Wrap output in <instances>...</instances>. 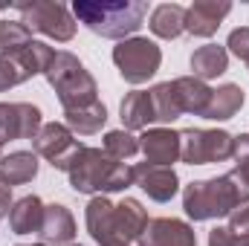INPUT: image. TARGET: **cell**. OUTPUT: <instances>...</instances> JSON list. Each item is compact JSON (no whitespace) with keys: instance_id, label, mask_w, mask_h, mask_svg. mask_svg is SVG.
Wrapping results in <instances>:
<instances>
[{"instance_id":"obj_5","label":"cell","mask_w":249,"mask_h":246,"mask_svg":"<svg viewBox=\"0 0 249 246\" xmlns=\"http://www.w3.org/2000/svg\"><path fill=\"white\" fill-rule=\"evenodd\" d=\"M44 75H47L50 87L58 93V102H61L64 110H75V107L99 102L96 78L84 70V64L72 53H55V58H53L50 70Z\"/></svg>"},{"instance_id":"obj_7","label":"cell","mask_w":249,"mask_h":246,"mask_svg":"<svg viewBox=\"0 0 249 246\" xmlns=\"http://www.w3.org/2000/svg\"><path fill=\"white\" fill-rule=\"evenodd\" d=\"M113 64L127 84H145L157 75L162 64V50L148 38H127L113 47Z\"/></svg>"},{"instance_id":"obj_11","label":"cell","mask_w":249,"mask_h":246,"mask_svg":"<svg viewBox=\"0 0 249 246\" xmlns=\"http://www.w3.org/2000/svg\"><path fill=\"white\" fill-rule=\"evenodd\" d=\"M139 246H197V235L186 220L177 217H157L148 220L145 232L139 235Z\"/></svg>"},{"instance_id":"obj_29","label":"cell","mask_w":249,"mask_h":246,"mask_svg":"<svg viewBox=\"0 0 249 246\" xmlns=\"http://www.w3.org/2000/svg\"><path fill=\"white\" fill-rule=\"evenodd\" d=\"M209 246H249V235H235L226 226H214L209 232Z\"/></svg>"},{"instance_id":"obj_31","label":"cell","mask_w":249,"mask_h":246,"mask_svg":"<svg viewBox=\"0 0 249 246\" xmlns=\"http://www.w3.org/2000/svg\"><path fill=\"white\" fill-rule=\"evenodd\" d=\"M226 229L235 232V235H249V206H244V209H238V211L229 214Z\"/></svg>"},{"instance_id":"obj_12","label":"cell","mask_w":249,"mask_h":246,"mask_svg":"<svg viewBox=\"0 0 249 246\" xmlns=\"http://www.w3.org/2000/svg\"><path fill=\"white\" fill-rule=\"evenodd\" d=\"M139 151L145 154V162L171 168L180 159V130L171 127H151L139 136Z\"/></svg>"},{"instance_id":"obj_1","label":"cell","mask_w":249,"mask_h":246,"mask_svg":"<svg viewBox=\"0 0 249 246\" xmlns=\"http://www.w3.org/2000/svg\"><path fill=\"white\" fill-rule=\"evenodd\" d=\"M87 232L99 246H130L148 226V211L139 200L124 197L122 203H110L105 194L93 197L84 211Z\"/></svg>"},{"instance_id":"obj_22","label":"cell","mask_w":249,"mask_h":246,"mask_svg":"<svg viewBox=\"0 0 249 246\" xmlns=\"http://www.w3.org/2000/svg\"><path fill=\"white\" fill-rule=\"evenodd\" d=\"M38 174V157L32 151H15L0 159V180L6 185L32 183Z\"/></svg>"},{"instance_id":"obj_8","label":"cell","mask_w":249,"mask_h":246,"mask_svg":"<svg viewBox=\"0 0 249 246\" xmlns=\"http://www.w3.org/2000/svg\"><path fill=\"white\" fill-rule=\"evenodd\" d=\"M15 9L20 12L23 23L47 38L55 41H72L75 35V18L70 15V9L55 0H32V3H15Z\"/></svg>"},{"instance_id":"obj_34","label":"cell","mask_w":249,"mask_h":246,"mask_svg":"<svg viewBox=\"0 0 249 246\" xmlns=\"http://www.w3.org/2000/svg\"><path fill=\"white\" fill-rule=\"evenodd\" d=\"M0 12H3V6H0Z\"/></svg>"},{"instance_id":"obj_2","label":"cell","mask_w":249,"mask_h":246,"mask_svg":"<svg viewBox=\"0 0 249 246\" xmlns=\"http://www.w3.org/2000/svg\"><path fill=\"white\" fill-rule=\"evenodd\" d=\"M241 206H249V183L241 177L238 168H232L223 177L188 183L183 191V209L194 223L226 217Z\"/></svg>"},{"instance_id":"obj_28","label":"cell","mask_w":249,"mask_h":246,"mask_svg":"<svg viewBox=\"0 0 249 246\" xmlns=\"http://www.w3.org/2000/svg\"><path fill=\"white\" fill-rule=\"evenodd\" d=\"M23 81H29V78H26V72L15 64V58L0 55V93L18 87V84H23Z\"/></svg>"},{"instance_id":"obj_33","label":"cell","mask_w":249,"mask_h":246,"mask_svg":"<svg viewBox=\"0 0 249 246\" xmlns=\"http://www.w3.org/2000/svg\"><path fill=\"white\" fill-rule=\"evenodd\" d=\"M29 246H47V244H29Z\"/></svg>"},{"instance_id":"obj_17","label":"cell","mask_w":249,"mask_h":246,"mask_svg":"<svg viewBox=\"0 0 249 246\" xmlns=\"http://www.w3.org/2000/svg\"><path fill=\"white\" fill-rule=\"evenodd\" d=\"M44 203L41 197L35 194H26L20 200H15L12 211H9V226L15 235H32V232H41V223H44Z\"/></svg>"},{"instance_id":"obj_9","label":"cell","mask_w":249,"mask_h":246,"mask_svg":"<svg viewBox=\"0 0 249 246\" xmlns=\"http://www.w3.org/2000/svg\"><path fill=\"white\" fill-rule=\"evenodd\" d=\"M32 148H35V154H41L53 168L67 171L70 162L78 157V151H81L84 145L75 139V133H72L67 124L50 122L38 130V136L32 139Z\"/></svg>"},{"instance_id":"obj_27","label":"cell","mask_w":249,"mask_h":246,"mask_svg":"<svg viewBox=\"0 0 249 246\" xmlns=\"http://www.w3.org/2000/svg\"><path fill=\"white\" fill-rule=\"evenodd\" d=\"M139 151V139L130 136L127 130H107L105 133V154H110L113 159H130Z\"/></svg>"},{"instance_id":"obj_19","label":"cell","mask_w":249,"mask_h":246,"mask_svg":"<svg viewBox=\"0 0 249 246\" xmlns=\"http://www.w3.org/2000/svg\"><path fill=\"white\" fill-rule=\"evenodd\" d=\"M226 67H229V53H226V47H220V44L197 47L194 55H191V72H194V78H200V81H209V78L223 75Z\"/></svg>"},{"instance_id":"obj_23","label":"cell","mask_w":249,"mask_h":246,"mask_svg":"<svg viewBox=\"0 0 249 246\" xmlns=\"http://www.w3.org/2000/svg\"><path fill=\"white\" fill-rule=\"evenodd\" d=\"M107 122V107L102 102H93V105H84V107H75V110H64V124L78 133V136H93L99 133Z\"/></svg>"},{"instance_id":"obj_10","label":"cell","mask_w":249,"mask_h":246,"mask_svg":"<svg viewBox=\"0 0 249 246\" xmlns=\"http://www.w3.org/2000/svg\"><path fill=\"white\" fill-rule=\"evenodd\" d=\"M41 127H44L41 110L35 105H29V102H15V105L0 102V148L12 139H35Z\"/></svg>"},{"instance_id":"obj_3","label":"cell","mask_w":249,"mask_h":246,"mask_svg":"<svg viewBox=\"0 0 249 246\" xmlns=\"http://www.w3.org/2000/svg\"><path fill=\"white\" fill-rule=\"evenodd\" d=\"M67 177L72 191L78 194H113V191H124L133 185V168L113 159L110 154H105L102 148H81L78 157L70 162Z\"/></svg>"},{"instance_id":"obj_35","label":"cell","mask_w":249,"mask_h":246,"mask_svg":"<svg viewBox=\"0 0 249 246\" xmlns=\"http://www.w3.org/2000/svg\"><path fill=\"white\" fill-rule=\"evenodd\" d=\"M0 217H3V214H0Z\"/></svg>"},{"instance_id":"obj_4","label":"cell","mask_w":249,"mask_h":246,"mask_svg":"<svg viewBox=\"0 0 249 246\" xmlns=\"http://www.w3.org/2000/svg\"><path fill=\"white\" fill-rule=\"evenodd\" d=\"M72 15L96 35L110 38V41H127L133 35L145 15L148 3L142 0H113V3H90V0H75Z\"/></svg>"},{"instance_id":"obj_20","label":"cell","mask_w":249,"mask_h":246,"mask_svg":"<svg viewBox=\"0 0 249 246\" xmlns=\"http://www.w3.org/2000/svg\"><path fill=\"white\" fill-rule=\"evenodd\" d=\"M244 90L238 84H223L217 90H212V99H209V107L203 113V119H212V122H226L232 119L241 107H244Z\"/></svg>"},{"instance_id":"obj_18","label":"cell","mask_w":249,"mask_h":246,"mask_svg":"<svg viewBox=\"0 0 249 246\" xmlns=\"http://www.w3.org/2000/svg\"><path fill=\"white\" fill-rule=\"evenodd\" d=\"M119 119H122L124 130H145L154 119V105H151V93L148 90H133L122 99V107H119Z\"/></svg>"},{"instance_id":"obj_25","label":"cell","mask_w":249,"mask_h":246,"mask_svg":"<svg viewBox=\"0 0 249 246\" xmlns=\"http://www.w3.org/2000/svg\"><path fill=\"white\" fill-rule=\"evenodd\" d=\"M151 105H154V119L157 122H174L183 116L180 105H177V96H174V87L171 81H162V84H154L151 90Z\"/></svg>"},{"instance_id":"obj_15","label":"cell","mask_w":249,"mask_h":246,"mask_svg":"<svg viewBox=\"0 0 249 246\" xmlns=\"http://www.w3.org/2000/svg\"><path fill=\"white\" fill-rule=\"evenodd\" d=\"M41 241L55 246H70L75 238V220L70 214V209L61 203H50L44 209V223H41Z\"/></svg>"},{"instance_id":"obj_24","label":"cell","mask_w":249,"mask_h":246,"mask_svg":"<svg viewBox=\"0 0 249 246\" xmlns=\"http://www.w3.org/2000/svg\"><path fill=\"white\" fill-rule=\"evenodd\" d=\"M9 58H15V64L26 72V78H32V75L50 70V64L55 58V50L47 47L44 41H32V44H26L20 53H15V55H9Z\"/></svg>"},{"instance_id":"obj_30","label":"cell","mask_w":249,"mask_h":246,"mask_svg":"<svg viewBox=\"0 0 249 246\" xmlns=\"http://www.w3.org/2000/svg\"><path fill=\"white\" fill-rule=\"evenodd\" d=\"M226 53H235L241 61L249 64V26H241V29H235L232 35H229V41H226Z\"/></svg>"},{"instance_id":"obj_6","label":"cell","mask_w":249,"mask_h":246,"mask_svg":"<svg viewBox=\"0 0 249 246\" xmlns=\"http://www.w3.org/2000/svg\"><path fill=\"white\" fill-rule=\"evenodd\" d=\"M235 157V136L226 130H206L188 127L180 130V159L188 165H209L226 162Z\"/></svg>"},{"instance_id":"obj_36","label":"cell","mask_w":249,"mask_h":246,"mask_svg":"<svg viewBox=\"0 0 249 246\" xmlns=\"http://www.w3.org/2000/svg\"><path fill=\"white\" fill-rule=\"evenodd\" d=\"M0 159H3V157H0Z\"/></svg>"},{"instance_id":"obj_32","label":"cell","mask_w":249,"mask_h":246,"mask_svg":"<svg viewBox=\"0 0 249 246\" xmlns=\"http://www.w3.org/2000/svg\"><path fill=\"white\" fill-rule=\"evenodd\" d=\"M12 185H6L3 180H0V214H9L12 211Z\"/></svg>"},{"instance_id":"obj_13","label":"cell","mask_w":249,"mask_h":246,"mask_svg":"<svg viewBox=\"0 0 249 246\" xmlns=\"http://www.w3.org/2000/svg\"><path fill=\"white\" fill-rule=\"evenodd\" d=\"M133 185H139L151 200H157V203H168V200L177 194L180 180H177L174 168L151 165V162H139V165H133Z\"/></svg>"},{"instance_id":"obj_37","label":"cell","mask_w":249,"mask_h":246,"mask_svg":"<svg viewBox=\"0 0 249 246\" xmlns=\"http://www.w3.org/2000/svg\"><path fill=\"white\" fill-rule=\"evenodd\" d=\"M247 67H249V64H247Z\"/></svg>"},{"instance_id":"obj_26","label":"cell","mask_w":249,"mask_h":246,"mask_svg":"<svg viewBox=\"0 0 249 246\" xmlns=\"http://www.w3.org/2000/svg\"><path fill=\"white\" fill-rule=\"evenodd\" d=\"M32 44V29L23 20H0V55H15Z\"/></svg>"},{"instance_id":"obj_14","label":"cell","mask_w":249,"mask_h":246,"mask_svg":"<svg viewBox=\"0 0 249 246\" xmlns=\"http://www.w3.org/2000/svg\"><path fill=\"white\" fill-rule=\"evenodd\" d=\"M229 12H232V3L226 0H194L186 9V32L197 38H212Z\"/></svg>"},{"instance_id":"obj_16","label":"cell","mask_w":249,"mask_h":246,"mask_svg":"<svg viewBox=\"0 0 249 246\" xmlns=\"http://www.w3.org/2000/svg\"><path fill=\"white\" fill-rule=\"evenodd\" d=\"M174 87V96H177V105L183 113L191 116H203L206 107H209V99H212V87L194 75H183V78H174L171 81Z\"/></svg>"},{"instance_id":"obj_21","label":"cell","mask_w":249,"mask_h":246,"mask_svg":"<svg viewBox=\"0 0 249 246\" xmlns=\"http://www.w3.org/2000/svg\"><path fill=\"white\" fill-rule=\"evenodd\" d=\"M151 32L162 41H174L180 32H186V9L180 3H162L151 12Z\"/></svg>"}]
</instances>
